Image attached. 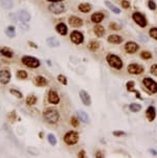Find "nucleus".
I'll return each mask as SVG.
<instances>
[{
    "label": "nucleus",
    "mask_w": 157,
    "mask_h": 158,
    "mask_svg": "<svg viewBox=\"0 0 157 158\" xmlns=\"http://www.w3.org/2000/svg\"><path fill=\"white\" fill-rule=\"evenodd\" d=\"M43 116L45 121L49 122V124H57L60 115H59V112L54 108H48L43 112Z\"/></svg>",
    "instance_id": "obj_1"
},
{
    "label": "nucleus",
    "mask_w": 157,
    "mask_h": 158,
    "mask_svg": "<svg viewBox=\"0 0 157 158\" xmlns=\"http://www.w3.org/2000/svg\"><path fill=\"white\" fill-rule=\"evenodd\" d=\"M107 62L108 64L111 66L112 68H115V69L120 70L123 68V61L120 60V58L116 55H112V53H109L106 57Z\"/></svg>",
    "instance_id": "obj_2"
},
{
    "label": "nucleus",
    "mask_w": 157,
    "mask_h": 158,
    "mask_svg": "<svg viewBox=\"0 0 157 158\" xmlns=\"http://www.w3.org/2000/svg\"><path fill=\"white\" fill-rule=\"evenodd\" d=\"M21 61H22L23 64L30 68H38L40 66V61L38 60V59L34 58V57L24 56V57H22Z\"/></svg>",
    "instance_id": "obj_3"
},
{
    "label": "nucleus",
    "mask_w": 157,
    "mask_h": 158,
    "mask_svg": "<svg viewBox=\"0 0 157 158\" xmlns=\"http://www.w3.org/2000/svg\"><path fill=\"white\" fill-rule=\"evenodd\" d=\"M64 141H65L67 145L72 146L78 141V134L75 131H69L66 133V135L64 136Z\"/></svg>",
    "instance_id": "obj_4"
},
{
    "label": "nucleus",
    "mask_w": 157,
    "mask_h": 158,
    "mask_svg": "<svg viewBox=\"0 0 157 158\" xmlns=\"http://www.w3.org/2000/svg\"><path fill=\"white\" fill-rule=\"evenodd\" d=\"M48 11L51 13L54 14V15H59V14H62L66 11V8L63 3H60V2H54L52 4L48 6Z\"/></svg>",
    "instance_id": "obj_5"
},
{
    "label": "nucleus",
    "mask_w": 157,
    "mask_h": 158,
    "mask_svg": "<svg viewBox=\"0 0 157 158\" xmlns=\"http://www.w3.org/2000/svg\"><path fill=\"white\" fill-rule=\"evenodd\" d=\"M142 83L151 93H157V83L154 80H152L151 77H145L142 80Z\"/></svg>",
    "instance_id": "obj_6"
},
{
    "label": "nucleus",
    "mask_w": 157,
    "mask_h": 158,
    "mask_svg": "<svg viewBox=\"0 0 157 158\" xmlns=\"http://www.w3.org/2000/svg\"><path fill=\"white\" fill-rule=\"evenodd\" d=\"M132 18H133V20H134V22L136 23L137 25H139L140 27H146L147 26V19L141 13L136 12V13H134L132 15Z\"/></svg>",
    "instance_id": "obj_7"
},
{
    "label": "nucleus",
    "mask_w": 157,
    "mask_h": 158,
    "mask_svg": "<svg viewBox=\"0 0 157 158\" xmlns=\"http://www.w3.org/2000/svg\"><path fill=\"white\" fill-rule=\"evenodd\" d=\"M70 40L72 43L75 44H81L84 42V36H83L82 33L78 32V30H73L72 33L70 34Z\"/></svg>",
    "instance_id": "obj_8"
},
{
    "label": "nucleus",
    "mask_w": 157,
    "mask_h": 158,
    "mask_svg": "<svg viewBox=\"0 0 157 158\" xmlns=\"http://www.w3.org/2000/svg\"><path fill=\"white\" fill-rule=\"evenodd\" d=\"M127 70H128V72L131 74H144L145 69L142 66L133 63V64H130L129 66H128Z\"/></svg>",
    "instance_id": "obj_9"
},
{
    "label": "nucleus",
    "mask_w": 157,
    "mask_h": 158,
    "mask_svg": "<svg viewBox=\"0 0 157 158\" xmlns=\"http://www.w3.org/2000/svg\"><path fill=\"white\" fill-rule=\"evenodd\" d=\"M11 72H9V70L8 69H2L0 70V83L3 84V85H6L9 83V81H11Z\"/></svg>",
    "instance_id": "obj_10"
},
{
    "label": "nucleus",
    "mask_w": 157,
    "mask_h": 158,
    "mask_svg": "<svg viewBox=\"0 0 157 158\" xmlns=\"http://www.w3.org/2000/svg\"><path fill=\"white\" fill-rule=\"evenodd\" d=\"M125 50L127 51L128 53H135L138 50V44L132 41L127 42V43L125 44Z\"/></svg>",
    "instance_id": "obj_11"
},
{
    "label": "nucleus",
    "mask_w": 157,
    "mask_h": 158,
    "mask_svg": "<svg viewBox=\"0 0 157 158\" xmlns=\"http://www.w3.org/2000/svg\"><path fill=\"white\" fill-rule=\"evenodd\" d=\"M78 95H80L81 101H82V103L84 104L85 106L91 105V98H90V95L85 90H81L80 92H78Z\"/></svg>",
    "instance_id": "obj_12"
},
{
    "label": "nucleus",
    "mask_w": 157,
    "mask_h": 158,
    "mask_svg": "<svg viewBox=\"0 0 157 158\" xmlns=\"http://www.w3.org/2000/svg\"><path fill=\"white\" fill-rule=\"evenodd\" d=\"M48 102L52 104V105H57L60 102V98H59V94L56 92L54 90H51L48 93Z\"/></svg>",
    "instance_id": "obj_13"
},
{
    "label": "nucleus",
    "mask_w": 157,
    "mask_h": 158,
    "mask_svg": "<svg viewBox=\"0 0 157 158\" xmlns=\"http://www.w3.org/2000/svg\"><path fill=\"white\" fill-rule=\"evenodd\" d=\"M68 22L72 27H81L83 25V20L80 19L77 16H71V17L68 19Z\"/></svg>",
    "instance_id": "obj_14"
},
{
    "label": "nucleus",
    "mask_w": 157,
    "mask_h": 158,
    "mask_svg": "<svg viewBox=\"0 0 157 158\" xmlns=\"http://www.w3.org/2000/svg\"><path fill=\"white\" fill-rule=\"evenodd\" d=\"M34 83L36 86H38V87H44L48 84V81H47L44 77H42V75H38V77H35Z\"/></svg>",
    "instance_id": "obj_15"
},
{
    "label": "nucleus",
    "mask_w": 157,
    "mask_h": 158,
    "mask_svg": "<svg viewBox=\"0 0 157 158\" xmlns=\"http://www.w3.org/2000/svg\"><path fill=\"white\" fill-rule=\"evenodd\" d=\"M147 114V118L149 119V122H153L156 117V111H155V108L153 106H149L148 109L146 111Z\"/></svg>",
    "instance_id": "obj_16"
},
{
    "label": "nucleus",
    "mask_w": 157,
    "mask_h": 158,
    "mask_svg": "<svg viewBox=\"0 0 157 158\" xmlns=\"http://www.w3.org/2000/svg\"><path fill=\"white\" fill-rule=\"evenodd\" d=\"M104 14L101 13V12H96V13L92 14L91 16V21L93 23H96V24H99V22H102V21L104 20Z\"/></svg>",
    "instance_id": "obj_17"
},
{
    "label": "nucleus",
    "mask_w": 157,
    "mask_h": 158,
    "mask_svg": "<svg viewBox=\"0 0 157 158\" xmlns=\"http://www.w3.org/2000/svg\"><path fill=\"white\" fill-rule=\"evenodd\" d=\"M108 42L112 44H120L123 42V38L118 35H110L108 37Z\"/></svg>",
    "instance_id": "obj_18"
},
{
    "label": "nucleus",
    "mask_w": 157,
    "mask_h": 158,
    "mask_svg": "<svg viewBox=\"0 0 157 158\" xmlns=\"http://www.w3.org/2000/svg\"><path fill=\"white\" fill-rule=\"evenodd\" d=\"M78 113V116L80 118V121H82V122H85V124H89V116L85 111H82V110H78L77 112Z\"/></svg>",
    "instance_id": "obj_19"
},
{
    "label": "nucleus",
    "mask_w": 157,
    "mask_h": 158,
    "mask_svg": "<svg viewBox=\"0 0 157 158\" xmlns=\"http://www.w3.org/2000/svg\"><path fill=\"white\" fill-rule=\"evenodd\" d=\"M19 19H20V21L26 23L30 20V15L26 11H20L19 12Z\"/></svg>",
    "instance_id": "obj_20"
},
{
    "label": "nucleus",
    "mask_w": 157,
    "mask_h": 158,
    "mask_svg": "<svg viewBox=\"0 0 157 158\" xmlns=\"http://www.w3.org/2000/svg\"><path fill=\"white\" fill-rule=\"evenodd\" d=\"M93 32H94V34H96V37L102 38L104 36V34H105V28L102 26V25L96 24V26L93 27Z\"/></svg>",
    "instance_id": "obj_21"
},
{
    "label": "nucleus",
    "mask_w": 157,
    "mask_h": 158,
    "mask_svg": "<svg viewBox=\"0 0 157 158\" xmlns=\"http://www.w3.org/2000/svg\"><path fill=\"white\" fill-rule=\"evenodd\" d=\"M46 43L48 44V46H51V47H59L60 46V42H59V40L54 37L47 38Z\"/></svg>",
    "instance_id": "obj_22"
},
{
    "label": "nucleus",
    "mask_w": 157,
    "mask_h": 158,
    "mask_svg": "<svg viewBox=\"0 0 157 158\" xmlns=\"http://www.w3.org/2000/svg\"><path fill=\"white\" fill-rule=\"evenodd\" d=\"M56 29L61 36H65V35L67 34V26H66L64 23H59L56 26Z\"/></svg>",
    "instance_id": "obj_23"
},
{
    "label": "nucleus",
    "mask_w": 157,
    "mask_h": 158,
    "mask_svg": "<svg viewBox=\"0 0 157 158\" xmlns=\"http://www.w3.org/2000/svg\"><path fill=\"white\" fill-rule=\"evenodd\" d=\"M0 53H1L2 56L6 57V58H13L14 56L13 50H12L11 48H9V47H2L1 50H0Z\"/></svg>",
    "instance_id": "obj_24"
},
{
    "label": "nucleus",
    "mask_w": 157,
    "mask_h": 158,
    "mask_svg": "<svg viewBox=\"0 0 157 158\" xmlns=\"http://www.w3.org/2000/svg\"><path fill=\"white\" fill-rule=\"evenodd\" d=\"M0 3H1L2 8L5 9H12L13 8V5H14L13 0H0Z\"/></svg>",
    "instance_id": "obj_25"
},
{
    "label": "nucleus",
    "mask_w": 157,
    "mask_h": 158,
    "mask_svg": "<svg viewBox=\"0 0 157 158\" xmlns=\"http://www.w3.org/2000/svg\"><path fill=\"white\" fill-rule=\"evenodd\" d=\"M78 9L83 13H88L91 11V5L89 3H81L78 4Z\"/></svg>",
    "instance_id": "obj_26"
},
{
    "label": "nucleus",
    "mask_w": 157,
    "mask_h": 158,
    "mask_svg": "<svg viewBox=\"0 0 157 158\" xmlns=\"http://www.w3.org/2000/svg\"><path fill=\"white\" fill-rule=\"evenodd\" d=\"M99 48V43L97 41H90L88 44V49L91 51H96Z\"/></svg>",
    "instance_id": "obj_27"
},
{
    "label": "nucleus",
    "mask_w": 157,
    "mask_h": 158,
    "mask_svg": "<svg viewBox=\"0 0 157 158\" xmlns=\"http://www.w3.org/2000/svg\"><path fill=\"white\" fill-rule=\"evenodd\" d=\"M105 4L107 5V8H109L111 9V11L113 12V13H115V14H120V9L117 8V6H115V5H113L112 3H111L110 1H105Z\"/></svg>",
    "instance_id": "obj_28"
},
{
    "label": "nucleus",
    "mask_w": 157,
    "mask_h": 158,
    "mask_svg": "<svg viewBox=\"0 0 157 158\" xmlns=\"http://www.w3.org/2000/svg\"><path fill=\"white\" fill-rule=\"evenodd\" d=\"M5 35L9 38H14L16 36V29L14 26H9L5 29Z\"/></svg>",
    "instance_id": "obj_29"
},
{
    "label": "nucleus",
    "mask_w": 157,
    "mask_h": 158,
    "mask_svg": "<svg viewBox=\"0 0 157 158\" xmlns=\"http://www.w3.org/2000/svg\"><path fill=\"white\" fill-rule=\"evenodd\" d=\"M129 109H130V111H132V112H138L141 110V106H140V104L133 103L129 106Z\"/></svg>",
    "instance_id": "obj_30"
},
{
    "label": "nucleus",
    "mask_w": 157,
    "mask_h": 158,
    "mask_svg": "<svg viewBox=\"0 0 157 158\" xmlns=\"http://www.w3.org/2000/svg\"><path fill=\"white\" fill-rule=\"evenodd\" d=\"M36 103H37V98H36L35 95L27 96V98H26V104H27V105L33 106V105H35Z\"/></svg>",
    "instance_id": "obj_31"
},
{
    "label": "nucleus",
    "mask_w": 157,
    "mask_h": 158,
    "mask_svg": "<svg viewBox=\"0 0 157 158\" xmlns=\"http://www.w3.org/2000/svg\"><path fill=\"white\" fill-rule=\"evenodd\" d=\"M140 58L144 59V60H150V59H152V53L150 51L144 50L140 53Z\"/></svg>",
    "instance_id": "obj_32"
},
{
    "label": "nucleus",
    "mask_w": 157,
    "mask_h": 158,
    "mask_svg": "<svg viewBox=\"0 0 157 158\" xmlns=\"http://www.w3.org/2000/svg\"><path fill=\"white\" fill-rule=\"evenodd\" d=\"M47 140H48V143H51V146L57 145V138L54 134H48V135H47Z\"/></svg>",
    "instance_id": "obj_33"
},
{
    "label": "nucleus",
    "mask_w": 157,
    "mask_h": 158,
    "mask_svg": "<svg viewBox=\"0 0 157 158\" xmlns=\"http://www.w3.org/2000/svg\"><path fill=\"white\" fill-rule=\"evenodd\" d=\"M17 77L20 80H25L27 77V72L25 70H18L17 71Z\"/></svg>",
    "instance_id": "obj_34"
},
{
    "label": "nucleus",
    "mask_w": 157,
    "mask_h": 158,
    "mask_svg": "<svg viewBox=\"0 0 157 158\" xmlns=\"http://www.w3.org/2000/svg\"><path fill=\"white\" fill-rule=\"evenodd\" d=\"M9 92H11V94H13L14 96H16L17 98H22V93H21L20 91L16 90V89H11V90H9Z\"/></svg>",
    "instance_id": "obj_35"
},
{
    "label": "nucleus",
    "mask_w": 157,
    "mask_h": 158,
    "mask_svg": "<svg viewBox=\"0 0 157 158\" xmlns=\"http://www.w3.org/2000/svg\"><path fill=\"white\" fill-rule=\"evenodd\" d=\"M150 36H151L153 39L157 40V28L156 27H152L151 29H150Z\"/></svg>",
    "instance_id": "obj_36"
},
{
    "label": "nucleus",
    "mask_w": 157,
    "mask_h": 158,
    "mask_svg": "<svg viewBox=\"0 0 157 158\" xmlns=\"http://www.w3.org/2000/svg\"><path fill=\"white\" fill-rule=\"evenodd\" d=\"M58 81L63 85H67V79H66L63 74H59L58 75Z\"/></svg>",
    "instance_id": "obj_37"
},
{
    "label": "nucleus",
    "mask_w": 157,
    "mask_h": 158,
    "mask_svg": "<svg viewBox=\"0 0 157 158\" xmlns=\"http://www.w3.org/2000/svg\"><path fill=\"white\" fill-rule=\"evenodd\" d=\"M148 6L150 9H152V11H155L156 9V3L153 1V0H149L148 1Z\"/></svg>",
    "instance_id": "obj_38"
},
{
    "label": "nucleus",
    "mask_w": 157,
    "mask_h": 158,
    "mask_svg": "<svg viewBox=\"0 0 157 158\" xmlns=\"http://www.w3.org/2000/svg\"><path fill=\"white\" fill-rule=\"evenodd\" d=\"M134 86H135V83L133 81L128 82V83H127V90L129 91V92H131V91H132V89L134 88Z\"/></svg>",
    "instance_id": "obj_39"
},
{
    "label": "nucleus",
    "mask_w": 157,
    "mask_h": 158,
    "mask_svg": "<svg viewBox=\"0 0 157 158\" xmlns=\"http://www.w3.org/2000/svg\"><path fill=\"white\" fill-rule=\"evenodd\" d=\"M150 71H151V74L153 75H156L157 77V64H154L152 65L151 69H150Z\"/></svg>",
    "instance_id": "obj_40"
},
{
    "label": "nucleus",
    "mask_w": 157,
    "mask_h": 158,
    "mask_svg": "<svg viewBox=\"0 0 157 158\" xmlns=\"http://www.w3.org/2000/svg\"><path fill=\"white\" fill-rule=\"evenodd\" d=\"M71 125H72L73 127H78V118L75 116L71 117Z\"/></svg>",
    "instance_id": "obj_41"
},
{
    "label": "nucleus",
    "mask_w": 157,
    "mask_h": 158,
    "mask_svg": "<svg viewBox=\"0 0 157 158\" xmlns=\"http://www.w3.org/2000/svg\"><path fill=\"white\" fill-rule=\"evenodd\" d=\"M110 28L112 30H120V26L118 24H116V23L113 22V23H111V24H110Z\"/></svg>",
    "instance_id": "obj_42"
},
{
    "label": "nucleus",
    "mask_w": 157,
    "mask_h": 158,
    "mask_svg": "<svg viewBox=\"0 0 157 158\" xmlns=\"http://www.w3.org/2000/svg\"><path fill=\"white\" fill-rule=\"evenodd\" d=\"M122 6L124 9H129L130 8V2L127 0H123L122 1Z\"/></svg>",
    "instance_id": "obj_43"
},
{
    "label": "nucleus",
    "mask_w": 157,
    "mask_h": 158,
    "mask_svg": "<svg viewBox=\"0 0 157 158\" xmlns=\"http://www.w3.org/2000/svg\"><path fill=\"white\" fill-rule=\"evenodd\" d=\"M28 153H30L32 155H38L39 154V152H38L37 150H35V148H28Z\"/></svg>",
    "instance_id": "obj_44"
},
{
    "label": "nucleus",
    "mask_w": 157,
    "mask_h": 158,
    "mask_svg": "<svg viewBox=\"0 0 157 158\" xmlns=\"http://www.w3.org/2000/svg\"><path fill=\"white\" fill-rule=\"evenodd\" d=\"M113 135L114 136H123V135H125V132L124 131H114Z\"/></svg>",
    "instance_id": "obj_45"
},
{
    "label": "nucleus",
    "mask_w": 157,
    "mask_h": 158,
    "mask_svg": "<svg viewBox=\"0 0 157 158\" xmlns=\"http://www.w3.org/2000/svg\"><path fill=\"white\" fill-rule=\"evenodd\" d=\"M131 92H135V94H136V98H138V100L141 98V96H140V93L137 90H135V89H132V91H131Z\"/></svg>",
    "instance_id": "obj_46"
},
{
    "label": "nucleus",
    "mask_w": 157,
    "mask_h": 158,
    "mask_svg": "<svg viewBox=\"0 0 157 158\" xmlns=\"http://www.w3.org/2000/svg\"><path fill=\"white\" fill-rule=\"evenodd\" d=\"M78 157H80V158H84V157H85V151H84V150H83V151H80V153H78Z\"/></svg>",
    "instance_id": "obj_47"
},
{
    "label": "nucleus",
    "mask_w": 157,
    "mask_h": 158,
    "mask_svg": "<svg viewBox=\"0 0 157 158\" xmlns=\"http://www.w3.org/2000/svg\"><path fill=\"white\" fill-rule=\"evenodd\" d=\"M28 45H30V46H33V47H34V48H38V46L36 45V44L34 43V42H30V41H28Z\"/></svg>",
    "instance_id": "obj_48"
},
{
    "label": "nucleus",
    "mask_w": 157,
    "mask_h": 158,
    "mask_svg": "<svg viewBox=\"0 0 157 158\" xmlns=\"http://www.w3.org/2000/svg\"><path fill=\"white\" fill-rule=\"evenodd\" d=\"M96 157H97V158H102V157H104V156H103V154H102L101 152H96Z\"/></svg>",
    "instance_id": "obj_49"
},
{
    "label": "nucleus",
    "mask_w": 157,
    "mask_h": 158,
    "mask_svg": "<svg viewBox=\"0 0 157 158\" xmlns=\"http://www.w3.org/2000/svg\"><path fill=\"white\" fill-rule=\"evenodd\" d=\"M47 1H51V2H61L63 0H47Z\"/></svg>",
    "instance_id": "obj_50"
}]
</instances>
